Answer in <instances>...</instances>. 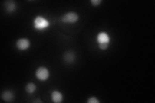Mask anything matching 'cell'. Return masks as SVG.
<instances>
[{
    "mask_svg": "<svg viewBox=\"0 0 155 103\" xmlns=\"http://www.w3.org/2000/svg\"><path fill=\"white\" fill-rule=\"evenodd\" d=\"M96 40L101 50H105L107 48H108L110 43V37L107 33L105 32L99 33L97 36Z\"/></svg>",
    "mask_w": 155,
    "mask_h": 103,
    "instance_id": "1",
    "label": "cell"
},
{
    "mask_svg": "<svg viewBox=\"0 0 155 103\" xmlns=\"http://www.w3.org/2000/svg\"><path fill=\"white\" fill-rule=\"evenodd\" d=\"M34 27L37 31H45L49 27L50 23L47 19L41 16H38L34 19Z\"/></svg>",
    "mask_w": 155,
    "mask_h": 103,
    "instance_id": "2",
    "label": "cell"
},
{
    "mask_svg": "<svg viewBox=\"0 0 155 103\" xmlns=\"http://www.w3.org/2000/svg\"><path fill=\"white\" fill-rule=\"evenodd\" d=\"M79 19L78 14L74 12H69L64 14L61 18V21L63 23L72 24L76 23Z\"/></svg>",
    "mask_w": 155,
    "mask_h": 103,
    "instance_id": "3",
    "label": "cell"
},
{
    "mask_svg": "<svg viewBox=\"0 0 155 103\" xmlns=\"http://www.w3.org/2000/svg\"><path fill=\"white\" fill-rule=\"evenodd\" d=\"M36 77L41 81H45L48 79L49 77V71L44 66H40L36 71Z\"/></svg>",
    "mask_w": 155,
    "mask_h": 103,
    "instance_id": "4",
    "label": "cell"
},
{
    "mask_svg": "<svg viewBox=\"0 0 155 103\" xmlns=\"http://www.w3.org/2000/svg\"><path fill=\"white\" fill-rule=\"evenodd\" d=\"M30 41L27 38H21L16 42V47L19 50H26L30 47Z\"/></svg>",
    "mask_w": 155,
    "mask_h": 103,
    "instance_id": "5",
    "label": "cell"
},
{
    "mask_svg": "<svg viewBox=\"0 0 155 103\" xmlns=\"http://www.w3.org/2000/svg\"><path fill=\"white\" fill-rule=\"evenodd\" d=\"M2 99L7 102H12L14 99V93L11 90L5 91L2 93Z\"/></svg>",
    "mask_w": 155,
    "mask_h": 103,
    "instance_id": "6",
    "label": "cell"
},
{
    "mask_svg": "<svg viewBox=\"0 0 155 103\" xmlns=\"http://www.w3.org/2000/svg\"><path fill=\"white\" fill-rule=\"evenodd\" d=\"M51 99L55 103H60L63 101V94L58 90H54L51 94Z\"/></svg>",
    "mask_w": 155,
    "mask_h": 103,
    "instance_id": "7",
    "label": "cell"
},
{
    "mask_svg": "<svg viewBox=\"0 0 155 103\" xmlns=\"http://www.w3.org/2000/svg\"><path fill=\"white\" fill-rule=\"evenodd\" d=\"M5 7L7 12L12 13L16 11V5L12 1H7L5 3Z\"/></svg>",
    "mask_w": 155,
    "mask_h": 103,
    "instance_id": "8",
    "label": "cell"
},
{
    "mask_svg": "<svg viewBox=\"0 0 155 103\" xmlns=\"http://www.w3.org/2000/svg\"><path fill=\"white\" fill-rule=\"evenodd\" d=\"M36 90V85L32 82H29L25 86V91L28 93V94H33Z\"/></svg>",
    "mask_w": 155,
    "mask_h": 103,
    "instance_id": "9",
    "label": "cell"
},
{
    "mask_svg": "<svg viewBox=\"0 0 155 103\" xmlns=\"http://www.w3.org/2000/svg\"><path fill=\"white\" fill-rule=\"evenodd\" d=\"M74 58V56L73 55V53H71V52L67 53L66 55L65 56V61H67V62H69V63L73 61Z\"/></svg>",
    "mask_w": 155,
    "mask_h": 103,
    "instance_id": "10",
    "label": "cell"
},
{
    "mask_svg": "<svg viewBox=\"0 0 155 103\" xmlns=\"http://www.w3.org/2000/svg\"><path fill=\"white\" fill-rule=\"evenodd\" d=\"M87 102L88 103H99L100 101L95 97H91Z\"/></svg>",
    "mask_w": 155,
    "mask_h": 103,
    "instance_id": "11",
    "label": "cell"
},
{
    "mask_svg": "<svg viewBox=\"0 0 155 103\" xmlns=\"http://www.w3.org/2000/svg\"><path fill=\"white\" fill-rule=\"evenodd\" d=\"M91 3L92 5L94 7H98L99 6L100 3H101V0H91Z\"/></svg>",
    "mask_w": 155,
    "mask_h": 103,
    "instance_id": "12",
    "label": "cell"
},
{
    "mask_svg": "<svg viewBox=\"0 0 155 103\" xmlns=\"http://www.w3.org/2000/svg\"><path fill=\"white\" fill-rule=\"evenodd\" d=\"M35 102H40V103L42 102V101H40V100H36V101H35Z\"/></svg>",
    "mask_w": 155,
    "mask_h": 103,
    "instance_id": "13",
    "label": "cell"
}]
</instances>
